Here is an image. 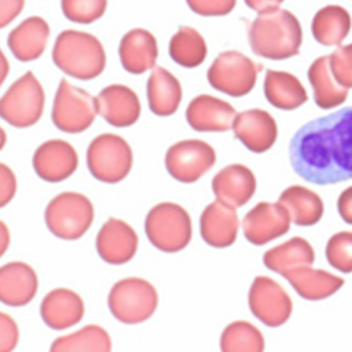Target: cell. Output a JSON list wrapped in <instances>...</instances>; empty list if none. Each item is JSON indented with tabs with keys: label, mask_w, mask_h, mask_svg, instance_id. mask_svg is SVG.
Masks as SVG:
<instances>
[{
	"label": "cell",
	"mask_w": 352,
	"mask_h": 352,
	"mask_svg": "<svg viewBox=\"0 0 352 352\" xmlns=\"http://www.w3.org/2000/svg\"><path fill=\"white\" fill-rule=\"evenodd\" d=\"M293 170L326 186L352 179V106L305 123L289 143Z\"/></svg>",
	"instance_id": "obj_1"
},
{
	"label": "cell",
	"mask_w": 352,
	"mask_h": 352,
	"mask_svg": "<svg viewBox=\"0 0 352 352\" xmlns=\"http://www.w3.org/2000/svg\"><path fill=\"white\" fill-rule=\"evenodd\" d=\"M254 53L268 60H287L300 53L302 27L288 10H272L258 14L248 30Z\"/></svg>",
	"instance_id": "obj_2"
},
{
	"label": "cell",
	"mask_w": 352,
	"mask_h": 352,
	"mask_svg": "<svg viewBox=\"0 0 352 352\" xmlns=\"http://www.w3.org/2000/svg\"><path fill=\"white\" fill-rule=\"evenodd\" d=\"M52 58L65 74L82 80L99 77L107 64L106 52L99 38L74 30H67L57 36Z\"/></svg>",
	"instance_id": "obj_3"
},
{
	"label": "cell",
	"mask_w": 352,
	"mask_h": 352,
	"mask_svg": "<svg viewBox=\"0 0 352 352\" xmlns=\"http://www.w3.org/2000/svg\"><path fill=\"white\" fill-rule=\"evenodd\" d=\"M145 234L162 252H179L192 241L190 215L177 204H159L151 208L145 218Z\"/></svg>",
	"instance_id": "obj_4"
},
{
	"label": "cell",
	"mask_w": 352,
	"mask_h": 352,
	"mask_svg": "<svg viewBox=\"0 0 352 352\" xmlns=\"http://www.w3.org/2000/svg\"><path fill=\"white\" fill-rule=\"evenodd\" d=\"M94 221L91 201L80 192L58 194L45 210V223L49 231L64 241L82 238Z\"/></svg>",
	"instance_id": "obj_5"
},
{
	"label": "cell",
	"mask_w": 352,
	"mask_h": 352,
	"mask_svg": "<svg viewBox=\"0 0 352 352\" xmlns=\"http://www.w3.org/2000/svg\"><path fill=\"white\" fill-rule=\"evenodd\" d=\"M159 305L155 287L143 278L129 277L118 281L109 294L112 316L126 324H138L149 320Z\"/></svg>",
	"instance_id": "obj_6"
},
{
	"label": "cell",
	"mask_w": 352,
	"mask_h": 352,
	"mask_svg": "<svg viewBox=\"0 0 352 352\" xmlns=\"http://www.w3.org/2000/svg\"><path fill=\"white\" fill-rule=\"evenodd\" d=\"M45 93L32 72L15 80L0 102L3 120L16 129H28L43 116Z\"/></svg>",
	"instance_id": "obj_7"
},
{
	"label": "cell",
	"mask_w": 352,
	"mask_h": 352,
	"mask_svg": "<svg viewBox=\"0 0 352 352\" xmlns=\"http://www.w3.org/2000/svg\"><path fill=\"white\" fill-rule=\"evenodd\" d=\"M133 153L129 143L119 135L96 136L87 149V168L98 181L118 184L129 176Z\"/></svg>",
	"instance_id": "obj_8"
},
{
	"label": "cell",
	"mask_w": 352,
	"mask_h": 352,
	"mask_svg": "<svg viewBox=\"0 0 352 352\" xmlns=\"http://www.w3.org/2000/svg\"><path fill=\"white\" fill-rule=\"evenodd\" d=\"M261 65H257L238 50L221 53L208 70V80L212 89L241 98L252 91Z\"/></svg>",
	"instance_id": "obj_9"
},
{
	"label": "cell",
	"mask_w": 352,
	"mask_h": 352,
	"mask_svg": "<svg viewBox=\"0 0 352 352\" xmlns=\"http://www.w3.org/2000/svg\"><path fill=\"white\" fill-rule=\"evenodd\" d=\"M96 115V98L69 80H61L52 110L53 124L66 133H80L91 127Z\"/></svg>",
	"instance_id": "obj_10"
},
{
	"label": "cell",
	"mask_w": 352,
	"mask_h": 352,
	"mask_svg": "<svg viewBox=\"0 0 352 352\" xmlns=\"http://www.w3.org/2000/svg\"><path fill=\"white\" fill-rule=\"evenodd\" d=\"M217 162V153L211 145L198 140H182L172 145L165 155L169 175L182 184H194L206 175Z\"/></svg>",
	"instance_id": "obj_11"
},
{
	"label": "cell",
	"mask_w": 352,
	"mask_h": 352,
	"mask_svg": "<svg viewBox=\"0 0 352 352\" xmlns=\"http://www.w3.org/2000/svg\"><path fill=\"white\" fill-rule=\"evenodd\" d=\"M248 304L257 320L271 327L285 323L292 313V302L284 289L263 276L255 278L250 290Z\"/></svg>",
	"instance_id": "obj_12"
},
{
	"label": "cell",
	"mask_w": 352,
	"mask_h": 352,
	"mask_svg": "<svg viewBox=\"0 0 352 352\" xmlns=\"http://www.w3.org/2000/svg\"><path fill=\"white\" fill-rule=\"evenodd\" d=\"M32 162L37 176L50 184H57L74 175L78 168V153L65 140H48L36 149Z\"/></svg>",
	"instance_id": "obj_13"
},
{
	"label": "cell",
	"mask_w": 352,
	"mask_h": 352,
	"mask_svg": "<svg viewBox=\"0 0 352 352\" xmlns=\"http://www.w3.org/2000/svg\"><path fill=\"white\" fill-rule=\"evenodd\" d=\"M98 113L113 127L133 126L142 113L140 99L124 85H110L96 96Z\"/></svg>",
	"instance_id": "obj_14"
},
{
	"label": "cell",
	"mask_w": 352,
	"mask_h": 352,
	"mask_svg": "<svg viewBox=\"0 0 352 352\" xmlns=\"http://www.w3.org/2000/svg\"><path fill=\"white\" fill-rule=\"evenodd\" d=\"M139 238L127 222L110 218L96 236V251L100 258L112 265H122L135 256Z\"/></svg>",
	"instance_id": "obj_15"
},
{
	"label": "cell",
	"mask_w": 352,
	"mask_h": 352,
	"mask_svg": "<svg viewBox=\"0 0 352 352\" xmlns=\"http://www.w3.org/2000/svg\"><path fill=\"white\" fill-rule=\"evenodd\" d=\"M243 231L250 243L255 245L267 244L288 232V210L277 204L261 202L244 217Z\"/></svg>",
	"instance_id": "obj_16"
},
{
	"label": "cell",
	"mask_w": 352,
	"mask_h": 352,
	"mask_svg": "<svg viewBox=\"0 0 352 352\" xmlns=\"http://www.w3.org/2000/svg\"><path fill=\"white\" fill-rule=\"evenodd\" d=\"M236 110L215 96H195L186 109V120L197 132H226L231 129Z\"/></svg>",
	"instance_id": "obj_17"
},
{
	"label": "cell",
	"mask_w": 352,
	"mask_h": 352,
	"mask_svg": "<svg viewBox=\"0 0 352 352\" xmlns=\"http://www.w3.org/2000/svg\"><path fill=\"white\" fill-rule=\"evenodd\" d=\"M234 135L254 153H264L277 139V126L272 116L263 110H248L236 115L232 124Z\"/></svg>",
	"instance_id": "obj_18"
},
{
	"label": "cell",
	"mask_w": 352,
	"mask_h": 352,
	"mask_svg": "<svg viewBox=\"0 0 352 352\" xmlns=\"http://www.w3.org/2000/svg\"><path fill=\"white\" fill-rule=\"evenodd\" d=\"M201 236L214 248H227L232 245L239 230L236 210L217 199L204 210L199 221Z\"/></svg>",
	"instance_id": "obj_19"
},
{
	"label": "cell",
	"mask_w": 352,
	"mask_h": 352,
	"mask_svg": "<svg viewBox=\"0 0 352 352\" xmlns=\"http://www.w3.org/2000/svg\"><path fill=\"white\" fill-rule=\"evenodd\" d=\"M211 188L217 199L232 208H241L256 192V178L250 168L232 164L215 175Z\"/></svg>",
	"instance_id": "obj_20"
},
{
	"label": "cell",
	"mask_w": 352,
	"mask_h": 352,
	"mask_svg": "<svg viewBox=\"0 0 352 352\" xmlns=\"http://www.w3.org/2000/svg\"><path fill=\"white\" fill-rule=\"evenodd\" d=\"M122 66L131 74H144L153 69L159 57L156 37L144 28H135L126 33L119 45Z\"/></svg>",
	"instance_id": "obj_21"
},
{
	"label": "cell",
	"mask_w": 352,
	"mask_h": 352,
	"mask_svg": "<svg viewBox=\"0 0 352 352\" xmlns=\"http://www.w3.org/2000/svg\"><path fill=\"white\" fill-rule=\"evenodd\" d=\"M40 314L47 326L61 331L80 323L85 316V304L76 292L66 288L54 289L43 300Z\"/></svg>",
	"instance_id": "obj_22"
},
{
	"label": "cell",
	"mask_w": 352,
	"mask_h": 352,
	"mask_svg": "<svg viewBox=\"0 0 352 352\" xmlns=\"http://www.w3.org/2000/svg\"><path fill=\"white\" fill-rule=\"evenodd\" d=\"M38 288L37 274L25 263L12 261L0 271V300L4 305L20 307L30 304Z\"/></svg>",
	"instance_id": "obj_23"
},
{
	"label": "cell",
	"mask_w": 352,
	"mask_h": 352,
	"mask_svg": "<svg viewBox=\"0 0 352 352\" xmlns=\"http://www.w3.org/2000/svg\"><path fill=\"white\" fill-rule=\"evenodd\" d=\"M50 28L43 17L25 19L10 33L8 48L21 63H30L41 57L48 45Z\"/></svg>",
	"instance_id": "obj_24"
},
{
	"label": "cell",
	"mask_w": 352,
	"mask_h": 352,
	"mask_svg": "<svg viewBox=\"0 0 352 352\" xmlns=\"http://www.w3.org/2000/svg\"><path fill=\"white\" fill-rule=\"evenodd\" d=\"M146 96L151 111L157 116H170L178 110L182 100V87L176 77L155 66L146 83Z\"/></svg>",
	"instance_id": "obj_25"
},
{
	"label": "cell",
	"mask_w": 352,
	"mask_h": 352,
	"mask_svg": "<svg viewBox=\"0 0 352 352\" xmlns=\"http://www.w3.org/2000/svg\"><path fill=\"white\" fill-rule=\"evenodd\" d=\"M352 20L349 11L338 4H330L313 17L311 32L324 47L340 45L351 31Z\"/></svg>",
	"instance_id": "obj_26"
},
{
	"label": "cell",
	"mask_w": 352,
	"mask_h": 352,
	"mask_svg": "<svg viewBox=\"0 0 352 352\" xmlns=\"http://www.w3.org/2000/svg\"><path fill=\"white\" fill-rule=\"evenodd\" d=\"M264 94L280 110H294L307 99L302 83L287 72L268 70L264 80Z\"/></svg>",
	"instance_id": "obj_27"
},
{
	"label": "cell",
	"mask_w": 352,
	"mask_h": 352,
	"mask_svg": "<svg viewBox=\"0 0 352 352\" xmlns=\"http://www.w3.org/2000/svg\"><path fill=\"white\" fill-rule=\"evenodd\" d=\"M169 56L179 66L192 69L206 60L208 45L197 30L184 25L170 38Z\"/></svg>",
	"instance_id": "obj_28"
},
{
	"label": "cell",
	"mask_w": 352,
	"mask_h": 352,
	"mask_svg": "<svg viewBox=\"0 0 352 352\" xmlns=\"http://www.w3.org/2000/svg\"><path fill=\"white\" fill-rule=\"evenodd\" d=\"M111 349V338L103 327L98 324H89L74 334L60 336L50 347L53 352H110Z\"/></svg>",
	"instance_id": "obj_29"
},
{
	"label": "cell",
	"mask_w": 352,
	"mask_h": 352,
	"mask_svg": "<svg viewBox=\"0 0 352 352\" xmlns=\"http://www.w3.org/2000/svg\"><path fill=\"white\" fill-rule=\"evenodd\" d=\"M333 76L330 56L316 60L309 69V80L314 89L316 102L320 107H327V103H342L346 98V90L336 85Z\"/></svg>",
	"instance_id": "obj_30"
},
{
	"label": "cell",
	"mask_w": 352,
	"mask_h": 352,
	"mask_svg": "<svg viewBox=\"0 0 352 352\" xmlns=\"http://www.w3.org/2000/svg\"><path fill=\"white\" fill-rule=\"evenodd\" d=\"M281 205L290 211L293 222L298 226L316 223L322 214V202L314 192L300 186L289 188L280 197Z\"/></svg>",
	"instance_id": "obj_31"
},
{
	"label": "cell",
	"mask_w": 352,
	"mask_h": 352,
	"mask_svg": "<svg viewBox=\"0 0 352 352\" xmlns=\"http://www.w3.org/2000/svg\"><path fill=\"white\" fill-rule=\"evenodd\" d=\"M313 252L310 245L302 239H292L273 250H270L264 255V264L273 272L284 274L296 265L302 263H311Z\"/></svg>",
	"instance_id": "obj_32"
},
{
	"label": "cell",
	"mask_w": 352,
	"mask_h": 352,
	"mask_svg": "<svg viewBox=\"0 0 352 352\" xmlns=\"http://www.w3.org/2000/svg\"><path fill=\"white\" fill-rule=\"evenodd\" d=\"M221 349L224 352L263 351L264 338L254 324L236 320L224 329L221 338Z\"/></svg>",
	"instance_id": "obj_33"
},
{
	"label": "cell",
	"mask_w": 352,
	"mask_h": 352,
	"mask_svg": "<svg viewBox=\"0 0 352 352\" xmlns=\"http://www.w3.org/2000/svg\"><path fill=\"white\" fill-rule=\"evenodd\" d=\"M64 16L78 24H91L104 15L107 0H61Z\"/></svg>",
	"instance_id": "obj_34"
},
{
	"label": "cell",
	"mask_w": 352,
	"mask_h": 352,
	"mask_svg": "<svg viewBox=\"0 0 352 352\" xmlns=\"http://www.w3.org/2000/svg\"><path fill=\"white\" fill-rule=\"evenodd\" d=\"M330 63L336 80L342 85L352 86V44L336 49Z\"/></svg>",
	"instance_id": "obj_35"
},
{
	"label": "cell",
	"mask_w": 352,
	"mask_h": 352,
	"mask_svg": "<svg viewBox=\"0 0 352 352\" xmlns=\"http://www.w3.org/2000/svg\"><path fill=\"white\" fill-rule=\"evenodd\" d=\"M238 0H186L194 14L201 16H224L234 11Z\"/></svg>",
	"instance_id": "obj_36"
},
{
	"label": "cell",
	"mask_w": 352,
	"mask_h": 352,
	"mask_svg": "<svg viewBox=\"0 0 352 352\" xmlns=\"http://www.w3.org/2000/svg\"><path fill=\"white\" fill-rule=\"evenodd\" d=\"M19 340V330L15 320L8 314L1 313L0 316V351H12Z\"/></svg>",
	"instance_id": "obj_37"
},
{
	"label": "cell",
	"mask_w": 352,
	"mask_h": 352,
	"mask_svg": "<svg viewBox=\"0 0 352 352\" xmlns=\"http://www.w3.org/2000/svg\"><path fill=\"white\" fill-rule=\"evenodd\" d=\"M1 208H4L16 192V177L14 172L6 165L1 164Z\"/></svg>",
	"instance_id": "obj_38"
},
{
	"label": "cell",
	"mask_w": 352,
	"mask_h": 352,
	"mask_svg": "<svg viewBox=\"0 0 352 352\" xmlns=\"http://www.w3.org/2000/svg\"><path fill=\"white\" fill-rule=\"evenodd\" d=\"M24 0H0V27L6 28L24 8Z\"/></svg>",
	"instance_id": "obj_39"
},
{
	"label": "cell",
	"mask_w": 352,
	"mask_h": 352,
	"mask_svg": "<svg viewBox=\"0 0 352 352\" xmlns=\"http://www.w3.org/2000/svg\"><path fill=\"white\" fill-rule=\"evenodd\" d=\"M245 4L256 11L257 14H263L267 11H272L280 8V6L285 1V0H244Z\"/></svg>",
	"instance_id": "obj_40"
}]
</instances>
